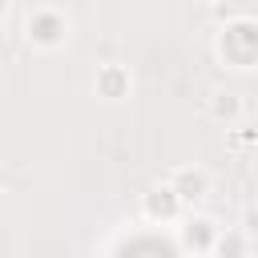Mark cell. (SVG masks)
Returning <instances> with one entry per match:
<instances>
[{
	"instance_id": "1",
	"label": "cell",
	"mask_w": 258,
	"mask_h": 258,
	"mask_svg": "<svg viewBox=\"0 0 258 258\" xmlns=\"http://www.w3.org/2000/svg\"><path fill=\"white\" fill-rule=\"evenodd\" d=\"M218 56L230 69H254L258 64V20L250 16L226 20V28L218 32Z\"/></svg>"
},
{
	"instance_id": "2",
	"label": "cell",
	"mask_w": 258,
	"mask_h": 258,
	"mask_svg": "<svg viewBox=\"0 0 258 258\" xmlns=\"http://www.w3.org/2000/svg\"><path fill=\"white\" fill-rule=\"evenodd\" d=\"M64 40H69V16H64L60 8H48V4L28 8V16H24V44H28V48L52 52V48H60Z\"/></svg>"
},
{
	"instance_id": "3",
	"label": "cell",
	"mask_w": 258,
	"mask_h": 258,
	"mask_svg": "<svg viewBox=\"0 0 258 258\" xmlns=\"http://www.w3.org/2000/svg\"><path fill=\"white\" fill-rule=\"evenodd\" d=\"M177 238H181V246H185L189 254H214V250H218L222 230H218V222H214V218L194 214V218H185V222H181Z\"/></svg>"
},
{
	"instance_id": "4",
	"label": "cell",
	"mask_w": 258,
	"mask_h": 258,
	"mask_svg": "<svg viewBox=\"0 0 258 258\" xmlns=\"http://www.w3.org/2000/svg\"><path fill=\"white\" fill-rule=\"evenodd\" d=\"M165 181H169V189L181 198V206H198V202H206V194H210V173H206L202 165H177Z\"/></svg>"
},
{
	"instance_id": "5",
	"label": "cell",
	"mask_w": 258,
	"mask_h": 258,
	"mask_svg": "<svg viewBox=\"0 0 258 258\" xmlns=\"http://www.w3.org/2000/svg\"><path fill=\"white\" fill-rule=\"evenodd\" d=\"M129 89H133V73L125 64H101L97 77H93V93L101 101H125Z\"/></svg>"
},
{
	"instance_id": "6",
	"label": "cell",
	"mask_w": 258,
	"mask_h": 258,
	"mask_svg": "<svg viewBox=\"0 0 258 258\" xmlns=\"http://www.w3.org/2000/svg\"><path fill=\"white\" fill-rule=\"evenodd\" d=\"M181 198L169 189V181L165 185H153L149 194H141V214L149 218V222H173V218H181Z\"/></svg>"
},
{
	"instance_id": "7",
	"label": "cell",
	"mask_w": 258,
	"mask_h": 258,
	"mask_svg": "<svg viewBox=\"0 0 258 258\" xmlns=\"http://www.w3.org/2000/svg\"><path fill=\"white\" fill-rule=\"evenodd\" d=\"M206 109H210V117H214L218 125H226V129L246 117V101H242V93H234V89H214Z\"/></svg>"
},
{
	"instance_id": "8",
	"label": "cell",
	"mask_w": 258,
	"mask_h": 258,
	"mask_svg": "<svg viewBox=\"0 0 258 258\" xmlns=\"http://www.w3.org/2000/svg\"><path fill=\"white\" fill-rule=\"evenodd\" d=\"M218 258H250V234L246 230H226L218 238Z\"/></svg>"
},
{
	"instance_id": "9",
	"label": "cell",
	"mask_w": 258,
	"mask_h": 258,
	"mask_svg": "<svg viewBox=\"0 0 258 258\" xmlns=\"http://www.w3.org/2000/svg\"><path fill=\"white\" fill-rule=\"evenodd\" d=\"M238 230H246L250 238L258 234V202H246V206L238 210Z\"/></svg>"
}]
</instances>
